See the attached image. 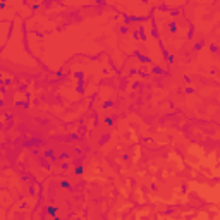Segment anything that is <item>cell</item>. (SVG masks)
Listing matches in <instances>:
<instances>
[{
	"mask_svg": "<svg viewBox=\"0 0 220 220\" xmlns=\"http://www.w3.org/2000/svg\"><path fill=\"white\" fill-rule=\"evenodd\" d=\"M177 28H179V26H177V23H175V21H172V23L169 24V29L172 31V33H175V31H177Z\"/></svg>",
	"mask_w": 220,
	"mask_h": 220,
	"instance_id": "6da1fadb",
	"label": "cell"
},
{
	"mask_svg": "<svg viewBox=\"0 0 220 220\" xmlns=\"http://www.w3.org/2000/svg\"><path fill=\"white\" fill-rule=\"evenodd\" d=\"M158 9H160L162 12H169V10H170V7H169V5H160Z\"/></svg>",
	"mask_w": 220,
	"mask_h": 220,
	"instance_id": "7a4b0ae2",
	"label": "cell"
},
{
	"mask_svg": "<svg viewBox=\"0 0 220 220\" xmlns=\"http://www.w3.org/2000/svg\"><path fill=\"white\" fill-rule=\"evenodd\" d=\"M170 14L175 17V16H179V10H177V9H172V10H170Z\"/></svg>",
	"mask_w": 220,
	"mask_h": 220,
	"instance_id": "3957f363",
	"label": "cell"
},
{
	"mask_svg": "<svg viewBox=\"0 0 220 220\" xmlns=\"http://www.w3.org/2000/svg\"><path fill=\"white\" fill-rule=\"evenodd\" d=\"M103 107H105V108H108V107H112V102H105V103H103Z\"/></svg>",
	"mask_w": 220,
	"mask_h": 220,
	"instance_id": "277c9868",
	"label": "cell"
},
{
	"mask_svg": "<svg viewBox=\"0 0 220 220\" xmlns=\"http://www.w3.org/2000/svg\"><path fill=\"white\" fill-rule=\"evenodd\" d=\"M76 78H78V79H82V72H76Z\"/></svg>",
	"mask_w": 220,
	"mask_h": 220,
	"instance_id": "5b68a950",
	"label": "cell"
}]
</instances>
